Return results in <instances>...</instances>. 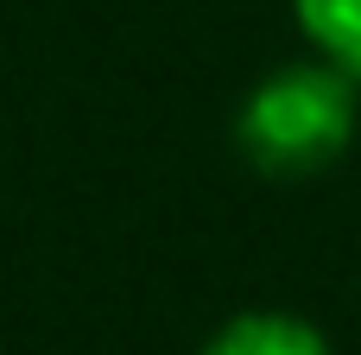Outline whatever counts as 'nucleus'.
Returning <instances> with one entry per match:
<instances>
[{"label": "nucleus", "mask_w": 361, "mask_h": 355, "mask_svg": "<svg viewBox=\"0 0 361 355\" xmlns=\"http://www.w3.org/2000/svg\"><path fill=\"white\" fill-rule=\"evenodd\" d=\"M355 121H361V83L349 70H336L330 57L286 64L241 95L235 146L267 178H317L349 152Z\"/></svg>", "instance_id": "f257e3e1"}, {"label": "nucleus", "mask_w": 361, "mask_h": 355, "mask_svg": "<svg viewBox=\"0 0 361 355\" xmlns=\"http://www.w3.org/2000/svg\"><path fill=\"white\" fill-rule=\"evenodd\" d=\"M197 355H330L324 330L292 311H241L228 318Z\"/></svg>", "instance_id": "f03ea898"}, {"label": "nucleus", "mask_w": 361, "mask_h": 355, "mask_svg": "<svg viewBox=\"0 0 361 355\" xmlns=\"http://www.w3.org/2000/svg\"><path fill=\"white\" fill-rule=\"evenodd\" d=\"M292 19L317 44V57L361 83V0H292Z\"/></svg>", "instance_id": "7ed1b4c3"}]
</instances>
